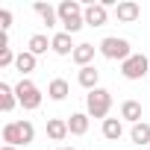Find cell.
I'll list each match as a JSON object with an SVG mask.
<instances>
[{"instance_id":"obj_14","label":"cell","mask_w":150,"mask_h":150,"mask_svg":"<svg viewBox=\"0 0 150 150\" xmlns=\"http://www.w3.org/2000/svg\"><path fill=\"white\" fill-rule=\"evenodd\" d=\"M18 106V94H15V88L9 86V83H0V112H12Z\"/></svg>"},{"instance_id":"obj_12","label":"cell","mask_w":150,"mask_h":150,"mask_svg":"<svg viewBox=\"0 0 150 150\" xmlns=\"http://www.w3.org/2000/svg\"><path fill=\"white\" fill-rule=\"evenodd\" d=\"M141 115H144V109H141L138 100H124V103H121V121H127V124H141Z\"/></svg>"},{"instance_id":"obj_25","label":"cell","mask_w":150,"mask_h":150,"mask_svg":"<svg viewBox=\"0 0 150 150\" xmlns=\"http://www.w3.org/2000/svg\"><path fill=\"white\" fill-rule=\"evenodd\" d=\"M0 150H18V147H9V144H3V147H0Z\"/></svg>"},{"instance_id":"obj_22","label":"cell","mask_w":150,"mask_h":150,"mask_svg":"<svg viewBox=\"0 0 150 150\" xmlns=\"http://www.w3.org/2000/svg\"><path fill=\"white\" fill-rule=\"evenodd\" d=\"M18 127H21L24 147H27V144H33V141H35V127H33V121H18Z\"/></svg>"},{"instance_id":"obj_4","label":"cell","mask_w":150,"mask_h":150,"mask_svg":"<svg viewBox=\"0 0 150 150\" xmlns=\"http://www.w3.org/2000/svg\"><path fill=\"white\" fill-rule=\"evenodd\" d=\"M109 109H112V91L109 88H94V91L86 94V112H88V118H103L106 121Z\"/></svg>"},{"instance_id":"obj_16","label":"cell","mask_w":150,"mask_h":150,"mask_svg":"<svg viewBox=\"0 0 150 150\" xmlns=\"http://www.w3.org/2000/svg\"><path fill=\"white\" fill-rule=\"evenodd\" d=\"M68 94H71V86H68V80H62V77L50 80V86H47V97H50V100L62 103V100H65Z\"/></svg>"},{"instance_id":"obj_18","label":"cell","mask_w":150,"mask_h":150,"mask_svg":"<svg viewBox=\"0 0 150 150\" xmlns=\"http://www.w3.org/2000/svg\"><path fill=\"white\" fill-rule=\"evenodd\" d=\"M129 141L138 144V147H150V124H147V121L132 124V129H129Z\"/></svg>"},{"instance_id":"obj_24","label":"cell","mask_w":150,"mask_h":150,"mask_svg":"<svg viewBox=\"0 0 150 150\" xmlns=\"http://www.w3.org/2000/svg\"><path fill=\"white\" fill-rule=\"evenodd\" d=\"M9 27H12V12L9 9H0V30L9 33Z\"/></svg>"},{"instance_id":"obj_7","label":"cell","mask_w":150,"mask_h":150,"mask_svg":"<svg viewBox=\"0 0 150 150\" xmlns=\"http://www.w3.org/2000/svg\"><path fill=\"white\" fill-rule=\"evenodd\" d=\"M138 15H141V6L132 3V0H121V3L115 6V18L121 24H132V21H138Z\"/></svg>"},{"instance_id":"obj_26","label":"cell","mask_w":150,"mask_h":150,"mask_svg":"<svg viewBox=\"0 0 150 150\" xmlns=\"http://www.w3.org/2000/svg\"><path fill=\"white\" fill-rule=\"evenodd\" d=\"M56 150H77V147H56Z\"/></svg>"},{"instance_id":"obj_1","label":"cell","mask_w":150,"mask_h":150,"mask_svg":"<svg viewBox=\"0 0 150 150\" xmlns=\"http://www.w3.org/2000/svg\"><path fill=\"white\" fill-rule=\"evenodd\" d=\"M59 12V24H62V33L74 35L86 27V3H77V0H62L56 6Z\"/></svg>"},{"instance_id":"obj_2","label":"cell","mask_w":150,"mask_h":150,"mask_svg":"<svg viewBox=\"0 0 150 150\" xmlns=\"http://www.w3.org/2000/svg\"><path fill=\"white\" fill-rule=\"evenodd\" d=\"M97 50H100L103 59H112V62H127V59L132 56L129 41H127V38H118V35H106V38L97 44Z\"/></svg>"},{"instance_id":"obj_20","label":"cell","mask_w":150,"mask_h":150,"mask_svg":"<svg viewBox=\"0 0 150 150\" xmlns=\"http://www.w3.org/2000/svg\"><path fill=\"white\" fill-rule=\"evenodd\" d=\"M94 53H97V47L94 44H77V50H74V62H77L80 68H88L91 62H94Z\"/></svg>"},{"instance_id":"obj_17","label":"cell","mask_w":150,"mask_h":150,"mask_svg":"<svg viewBox=\"0 0 150 150\" xmlns=\"http://www.w3.org/2000/svg\"><path fill=\"white\" fill-rule=\"evenodd\" d=\"M100 132H103L106 141H118V138L124 135V121H121V118H106L103 127H100Z\"/></svg>"},{"instance_id":"obj_9","label":"cell","mask_w":150,"mask_h":150,"mask_svg":"<svg viewBox=\"0 0 150 150\" xmlns=\"http://www.w3.org/2000/svg\"><path fill=\"white\" fill-rule=\"evenodd\" d=\"M77 83L86 88V91H94V88H100L97 83H100V71L94 68V65H88V68H80V74H77Z\"/></svg>"},{"instance_id":"obj_11","label":"cell","mask_w":150,"mask_h":150,"mask_svg":"<svg viewBox=\"0 0 150 150\" xmlns=\"http://www.w3.org/2000/svg\"><path fill=\"white\" fill-rule=\"evenodd\" d=\"M33 12L41 18V24H44L47 30H53V27L59 24V12H56L50 3H33Z\"/></svg>"},{"instance_id":"obj_3","label":"cell","mask_w":150,"mask_h":150,"mask_svg":"<svg viewBox=\"0 0 150 150\" xmlns=\"http://www.w3.org/2000/svg\"><path fill=\"white\" fill-rule=\"evenodd\" d=\"M15 94H18V106L27 109V112H35V109L41 106V100H44L41 88H38L33 80H27V77H21V83L15 86Z\"/></svg>"},{"instance_id":"obj_23","label":"cell","mask_w":150,"mask_h":150,"mask_svg":"<svg viewBox=\"0 0 150 150\" xmlns=\"http://www.w3.org/2000/svg\"><path fill=\"white\" fill-rule=\"evenodd\" d=\"M15 59H18V53H12V47H0V68L15 65Z\"/></svg>"},{"instance_id":"obj_21","label":"cell","mask_w":150,"mask_h":150,"mask_svg":"<svg viewBox=\"0 0 150 150\" xmlns=\"http://www.w3.org/2000/svg\"><path fill=\"white\" fill-rule=\"evenodd\" d=\"M3 141H6L9 147H24V138H21V127H18V121L3 124Z\"/></svg>"},{"instance_id":"obj_19","label":"cell","mask_w":150,"mask_h":150,"mask_svg":"<svg viewBox=\"0 0 150 150\" xmlns=\"http://www.w3.org/2000/svg\"><path fill=\"white\" fill-rule=\"evenodd\" d=\"M88 112H74L71 118H68V129H71V135H86L88 132Z\"/></svg>"},{"instance_id":"obj_6","label":"cell","mask_w":150,"mask_h":150,"mask_svg":"<svg viewBox=\"0 0 150 150\" xmlns=\"http://www.w3.org/2000/svg\"><path fill=\"white\" fill-rule=\"evenodd\" d=\"M109 9L103 3H86V27H106Z\"/></svg>"},{"instance_id":"obj_10","label":"cell","mask_w":150,"mask_h":150,"mask_svg":"<svg viewBox=\"0 0 150 150\" xmlns=\"http://www.w3.org/2000/svg\"><path fill=\"white\" fill-rule=\"evenodd\" d=\"M50 41H53V53L56 56H74V50H77V44H74V38L68 33H56Z\"/></svg>"},{"instance_id":"obj_13","label":"cell","mask_w":150,"mask_h":150,"mask_svg":"<svg viewBox=\"0 0 150 150\" xmlns=\"http://www.w3.org/2000/svg\"><path fill=\"white\" fill-rule=\"evenodd\" d=\"M35 65H38V56H33L30 50H21V53H18V59H15V71L21 74V77L33 74V71H35Z\"/></svg>"},{"instance_id":"obj_15","label":"cell","mask_w":150,"mask_h":150,"mask_svg":"<svg viewBox=\"0 0 150 150\" xmlns=\"http://www.w3.org/2000/svg\"><path fill=\"white\" fill-rule=\"evenodd\" d=\"M27 50H30L33 56H41V53L53 50V41H50L44 33H35V35H30V41H27Z\"/></svg>"},{"instance_id":"obj_5","label":"cell","mask_w":150,"mask_h":150,"mask_svg":"<svg viewBox=\"0 0 150 150\" xmlns=\"http://www.w3.org/2000/svg\"><path fill=\"white\" fill-rule=\"evenodd\" d=\"M121 77L129 80V83H135L141 77H150V59L144 53H132L127 62H121Z\"/></svg>"},{"instance_id":"obj_8","label":"cell","mask_w":150,"mask_h":150,"mask_svg":"<svg viewBox=\"0 0 150 150\" xmlns=\"http://www.w3.org/2000/svg\"><path fill=\"white\" fill-rule=\"evenodd\" d=\"M44 129H47V138H50V141H65V138L71 135V129H68V121H65V118H50Z\"/></svg>"}]
</instances>
